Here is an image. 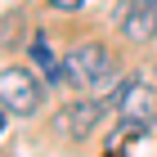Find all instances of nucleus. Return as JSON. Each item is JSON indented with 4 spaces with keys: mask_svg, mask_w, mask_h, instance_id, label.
I'll return each instance as SVG.
<instances>
[{
    "mask_svg": "<svg viewBox=\"0 0 157 157\" xmlns=\"http://www.w3.org/2000/svg\"><path fill=\"white\" fill-rule=\"evenodd\" d=\"M0 108L13 112V117H32L40 108V81L23 63H5L0 67Z\"/></svg>",
    "mask_w": 157,
    "mask_h": 157,
    "instance_id": "f03ea898",
    "label": "nucleus"
},
{
    "mask_svg": "<svg viewBox=\"0 0 157 157\" xmlns=\"http://www.w3.org/2000/svg\"><path fill=\"white\" fill-rule=\"evenodd\" d=\"M117 112L126 121H139V126H153L157 121V90L148 81H126L121 85V94H117Z\"/></svg>",
    "mask_w": 157,
    "mask_h": 157,
    "instance_id": "20e7f679",
    "label": "nucleus"
},
{
    "mask_svg": "<svg viewBox=\"0 0 157 157\" xmlns=\"http://www.w3.org/2000/svg\"><path fill=\"white\" fill-rule=\"evenodd\" d=\"M117 27H121V36H126V40L148 45V40L157 36V5H148V0H130V5H121V9H117Z\"/></svg>",
    "mask_w": 157,
    "mask_h": 157,
    "instance_id": "39448f33",
    "label": "nucleus"
},
{
    "mask_svg": "<svg viewBox=\"0 0 157 157\" xmlns=\"http://www.w3.org/2000/svg\"><path fill=\"white\" fill-rule=\"evenodd\" d=\"M103 117H108V103H103L99 94H94V99H76L72 108L54 121V130H63L67 139H90V135H94V126H99Z\"/></svg>",
    "mask_w": 157,
    "mask_h": 157,
    "instance_id": "7ed1b4c3",
    "label": "nucleus"
},
{
    "mask_svg": "<svg viewBox=\"0 0 157 157\" xmlns=\"http://www.w3.org/2000/svg\"><path fill=\"white\" fill-rule=\"evenodd\" d=\"M32 63H36V67H45V76L54 72V67H59V59L49 54V40L40 36V32H36V36H32Z\"/></svg>",
    "mask_w": 157,
    "mask_h": 157,
    "instance_id": "423d86ee",
    "label": "nucleus"
},
{
    "mask_svg": "<svg viewBox=\"0 0 157 157\" xmlns=\"http://www.w3.org/2000/svg\"><path fill=\"white\" fill-rule=\"evenodd\" d=\"M85 0H49V9H59V13H76Z\"/></svg>",
    "mask_w": 157,
    "mask_h": 157,
    "instance_id": "0eeeda50",
    "label": "nucleus"
},
{
    "mask_svg": "<svg viewBox=\"0 0 157 157\" xmlns=\"http://www.w3.org/2000/svg\"><path fill=\"white\" fill-rule=\"evenodd\" d=\"M0 130H5V108H0Z\"/></svg>",
    "mask_w": 157,
    "mask_h": 157,
    "instance_id": "6e6552de",
    "label": "nucleus"
},
{
    "mask_svg": "<svg viewBox=\"0 0 157 157\" xmlns=\"http://www.w3.org/2000/svg\"><path fill=\"white\" fill-rule=\"evenodd\" d=\"M63 63H67V76H72L81 90H94V94L117 76V67H121L117 54H112L108 45H99V40H81Z\"/></svg>",
    "mask_w": 157,
    "mask_h": 157,
    "instance_id": "f257e3e1",
    "label": "nucleus"
}]
</instances>
